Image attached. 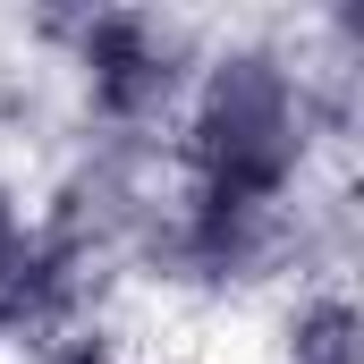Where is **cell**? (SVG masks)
<instances>
[{"label":"cell","instance_id":"6da1fadb","mask_svg":"<svg viewBox=\"0 0 364 364\" xmlns=\"http://www.w3.org/2000/svg\"><path fill=\"white\" fill-rule=\"evenodd\" d=\"M43 34L60 43L77 110L102 127V144H153V136H170L186 85H195V60H203L178 17H153V9H77V17H43Z\"/></svg>","mask_w":364,"mask_h":364},{"label":"cell","instance_id":"7a4b0ae2","mask_svg":"<svg viewBox=\"0 0 364 364\" xmlns=\"http://www.w3.org/2000/svg\"><path fill=\"white\" fill-rule=\"evenodd\" d=\"M26 246H34V212H26V195H17V186L0 178V272H9Z\"/></svg>","mask_w":364,"mask_h":364}]
</instances>
